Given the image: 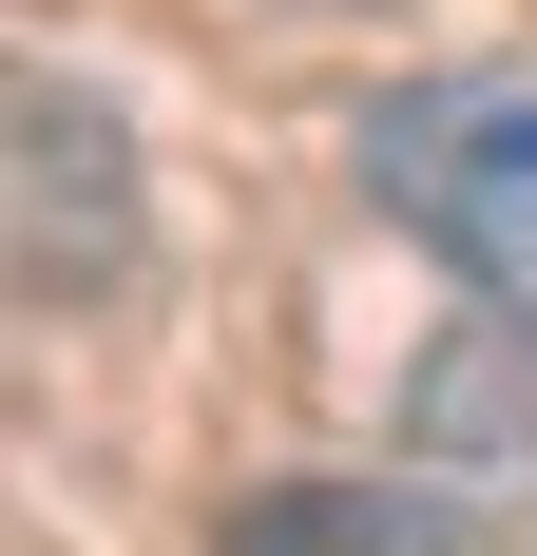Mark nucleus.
Listing matches in <instances>:
<instances>
[{"mask_svg": "<svg viewBox=\"0 0 537 556\" xmlns=\"http://www.w3.org/2000/svg\"><path fill=\"white\" fill-rule=\"evenodd\" d=\"M365 192H384V212H403L441 269L537 345V77H499V58L403 77V97L365 115Z\"/></svg>", "mask_w": 537, "mask_h": 556, "instance_id": "nucleus-1", "label": "nucleus"}, {"mask_svg": "<svg viewBox=\"0 0 537 556\" xmlns=\"http://www.w3.org/2000/svg\"><path fill=\"white\" fill-rule=\"evenodd\" d=\"M115 250H135V154H115L97 77L20 58V288L77 307V288H115Z\"/></svg>", "mask_w": 537, "mask_h": 556, "instance_id": "nucleus-2", "label": "nucleus"}, {"mask_svg": "<svg viewBox=\"0 0 537 556\" xmlns=\"http://www.w3.org/2000/svg\"><path fill=\"white\" fill-rule=\"evenodd\" d=\"M230 556H441V518L384 480H268V500H230Z\"/></svg>", "mask_w": 537, "mask_h": 556, "instance_id": "nucleus-3", "label": "nucleus"}]
</instances>
